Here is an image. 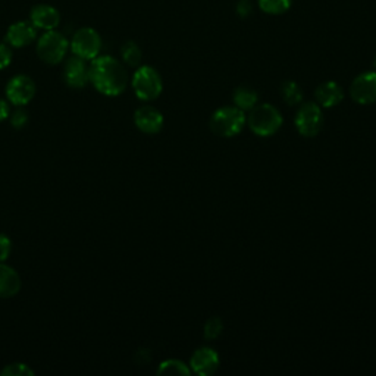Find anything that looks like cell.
<instances>
[{
	"instance_id": "obj_12",
	"label": "cell",
	"mask_w": 376,
	"mask_h": 376,
	"mask_svg": "<svg viewBox=\"0 0 376 376\" xmlns=\"http://www.w3.org/2000/svg\"><path fill=\"white\" fill-rule=\"evenodd\" d=\"M65 83L71 88H83L90 81L88 78V66L84 59L78 56H72L66 61L63 69Z\"/></svg>"
},
{
	"instance_id": "obj_18",
	"label": "cell",
	"mask_w": 376,
	"mask_h": 376,
	"mask_svg": "<svg viewBox=\"0 0 376 376\" xmlns=\"http://www.w3.org/2000/svg\"><path fill=\"white\" fill-rule=\"evenodd\" d=\"M281 96L290 106H297L303 100V91L295 81H284L281 86Z\"/></svg>"
},
{
	"instance_id": "obj_3",
	"label": "cell",
	"mask_w": 376,
	"mask_h": 376,
	"mask_svg": "<svg viewBox=\"0 0 376 376\" xmlns=\"http://www.w3.org/2000/svg\"><path fill=\"white\" fill-rule=\"evenodd\" d=\"M245 123L247 116L244 111L237 106H225L213 112V115L210 116L209 127L213 134L223 138H230L240 134L245 127Z\"/></svg>"
},
{
	"instance_id": "obj_27",
	"label": "cell",
	"mask_w": 376,
	"mask_h": 376,
	"mask_svg": "<svg viewBox=\"0 0 376 376\" xmlns=\"http://www.w3.org/2000/svg\"><path fill=\"white\" fill-rule=\"evenodd\" d=\"M9 115H11V109H9L8 102H5L4 98H0V122L8 119Z\"/></svg>"
},
{
	"instance_id": "obj_17",
	"label": "cell",
	"mask_w": 376,
	"mask_h": 376,
	"mask_svg": "<svg viewBox=\"0 0 376 376\" xmlns=\"http://www.w3.org/2000/svg\"><path fill=\"white\" fill-rule=\"evenodd\" d=\"M234 103L237 108H240L241 111H252L256 105H259V94L256 90L241 86L237 87L234 91Z\"/></svg>"
},
{
	"instance_id": "obj_19",
	"label": "cell",
	"mask_w": 376,
	"mask_h": 376,
	"mask_svg": "<svg viewBox=\"0 0 376 376\" xmlns=\"http://www.w3.org/2000/svg\"><path fill=\"white\" fill-rule=\"evenodd\" d=\"M121 55H122L123 62L127 63L128 66H133V68L140 66L141 59H143L141 49H140V46L136 41H127V43H125L122 46V49H121Z\"/></svg>"
},
{
	"instance_id": "obj_22",
	"label": "cell",
	"mask_w": 376,
	"mask_h": 376,
	"mask_svg": "<svg viewBox=\"0 0 376 376\" xmlns=\"http://www.w3.org/2000/svg\"><path fill=\"white\" fill-rule=\"evenodd\" d=\"M34 370L25 363H12L0 370L2 376H34Z\"/></svg>"
},
{
	"instance_id": "obj_21",
	"label": "cell",
	"mask_w": 376,
	"mask_h": 376,
	"mask_svg": "<svg viewBox=\"0 0 376 376\" xmlns=\"http://www.w3.org/2000/svg\"><path fill=\"white\" fill-rule=\"evenodd\" d=\"M259 6L269 15H281L291 8V0H259Z\"/></svg>"
},
{
	"instance_id": "obj_4",
	"label": "cell",
	"mask_w": 376,
	"mask_h": 376,
	"mask_svg": "<svg viewBox=\"0 0 376 376\" xmlns=\"http://www.w3.org/2000/svg\"><path fill=\"white\" fill-rule=\"evenodd\" d=\"M131 84L136 96L144 102L158 98L163 90L162 77L152 66H140L134 73Z\"/></svg>"
},
{
	"instance_id": "obj_6",
	"label": "cell",
	"mask_w": 376,
	"mask_h": 376,
	"mask_svg": "<svg viewBox=\"0 0 376 376\" xmlns=\"http://www.w3.org/2000/svg\"><path fill=\"white\" fill-rule=\"evenodd\" d=\"M102 49V39L94 29H81L73 34L71 41V50L73 56H78L84 61H93L98 56Z\"/></svg>"
},
{
	"instance_id": "obj_15",
	"label": "cell",
	"mask_w": 376,
	"mask_h": 376,
	"mask_svg": "<svg viewBox=\"0 0 376 376\" xmlns=\"http://www.w3.org/2000/svg\"><path fill=\"white\" fill-rule=\"evenodd\" d=\"M315 96H316V100H317V105L320 108L330 109V108L338 106L342 102L344 90L335 81H327V83H322L316 88Z\"/></svg>"
},
{
	"instance_id": "obj_5",
	"label": "cell",
	"mask_w": 376,
	"mask_h": 376,
	"mask_svg": "<svg viewBox=\"0 0 376 376\" xmlns=\"http://www.w3.org/2000/svg\"><path fill=\"white\" fill-rule=\"evenodd\" d=\"M69 41L55 30L46 31L37 41V55L47 65H58L68 54Z\"/></svg>"
},
{
	"instance_id": "obj_13",
	"label": "cell",
	"mask_w": 376,
	"mask_h": 376,
	"mask_svg": "<svg viewBox=\"0 0 376 376\" xmlns=\"http://www.w3.org/2000/svg\"><path fill=\"white\" fill-rule=\"evenodd\" d=\"M37 37V30L31 22L19 21L12 24L6 33V41L9 46L21 49L31 44Z\"/></svg>"
},
{
	"instance_id": "obj_16",
	"label": "cell",
	"mask_w": 376,
	"mask_h": 376,
	"mask_svg": "<svg viewBox=\"0 0 376 376\" xmlns=\"http://www.w3.org/2000/svg\"><path fill=\"white\" fill-rule=\"evenodd\" d=\"M21 290V277L19 273L0 262V298H11L16 295Z\"/></svg>"
},
{
	"instance_id": "obj_26",
	"label": "cell",
	"mask_w": 376,
	"mask_h": 376,
	"mask_svg": "<svg viewBox=\"0 0 376 376\" xmlns=\"http://www.w3.org/2000/svg\"><path fill=\"white\" fill-rule=\"evenodd\" d=\"M12 62V50L8 44L0 43V69H5Z\"/></svg>"
},
{
	"instance_id": "obj_7",
	"label": "cell",
	"mask_w": 376,
	"mask_h": 376,
	"mask_svg": "<svg viewBox=\"0 0 376 376\" xmlns=\"http://www.w3.org/2000/svg\"><path fill=\"white\" fill-rule=\"evenodd\" d=\"M295 128L303 137H315L323 125L322 109L317 103H305L295 113Z\"/></svg>"
},
{
	"instance_id": "obj_9",
	"label": "cell",
	"mask_w": 376,
	"mask_h": 376,
	"mask_svg": "<svg viewBox=\"0 0 376 376\" xmlns=\"http://www.w3.org/2000/svg\"><path fill=\"white\" fill-rule=\"evenodd\" d=\"M350 96L359 105L376 102V72H365L356 77L350 86Z\"/></svg>"
},
{
	"instance_id": "obj_2",
	"label": "cell",
	"mask_w": 376,
	"mask_h": 376,
	"mask_svg": "<svg viewBox=\"0 0 376 376\" xmlns=\"http://www.w3.org/2000/svg\"><path fill=\"white\" fill-rule=\"evenodd\" d=\"M281 112L269 103L256 105L247 116V125L259 137H270L283 127Z\"/></svg>"
},
{
	"instance_id": "obj_10",
	"label": "cell",
	"mask_w": 376,
	"mask_h": 376,
	"mask_svg": "<svg viewBox=\"0 0 376 376\" xmlns=\"http://www.w3.org/2000/svg\"><path fill=\"white\" fill-rule=\"evenodd\" d=\"M191 370L200 376L213 375L219 367V355L212 347H202L194 352L190 360Z\"/></svg>"
},
{
	"instance_id": "obj_1",
	"label": "cell",
	"mask_w": 376,
	"mask_h": 376,
	"mask_svg": "<svg viewBox=\"0 0 376 376\" xmlns=\"http://www.w3.org/2000/svg\"><path fill=\"white\" fill-rule=\"evenodd\" d=\"M88 78L94 88L108 97L122 94L128 86V72L112 56H97L88 66Z\"/></svg>"
},
{
	"instance_id": "obj_23",
	"label": "cell",
	"mask_w": 376,
	"mask_h": 376,
	"mask_svg": "<svg viewBox=\"0 0 376 376\" xmlns=\"http://www.w3.org/2000/svg\"><path fill=\"white\" fill-rule=\"evenodd\" d=\"M223 331V323L219 317H210L205 325V338L206 340H216Z\"/></svg>"
},
{
	"instance_id": "obj_11",
	"label": "cell",
	"mask_w": 376,
	"mask_h": 376,
	"mask_svg": "<svg viewBox=\"0 0 376 376\" xmlns=\"http://www.w3.org/2000/svg\"><path fill=\"white\" fill-rule=\"evenodd\" d=\"M134 123L144 134H158L163 128V115L153 106H141L134 113Z\"/></svg>"
},
{
	"instance_id": "obj_28",
	"label": "cell",
	"mask_w": 376,
	"mask_h": 376,
	"mask_svg": "<svg viewBox=\"0 0 376 376\" xmlns=\"http://www.w3.org/2000/svg\"><path fill=\"white\" fill-rule=\"evenodd\" d=\"M238 15L240 16H247L250 14V11H252V8H250V4L247 2V0H241V2L238 4Z\"/></svg>"
},
{
	"instance_id": "obj_25",
	"label": "cell",
	"mask_w": 376,
	"mask_h": 376,
	"mask_svg": "<svg viewBox=\"0 0 376 376\" xmlns=\"http://www.w3.org/2000/svg\"><path fill=\"white\" fill-rule=\"evenodd\" d=\"M12 252V241L8 235L0 234V262H5Z\"/></svg>"
},
{
	"instance_id": "obj_14",
	"label": "cell",
	"mask_w": 376,
	"mask_h": 376,
	"mask_svg": "<svg viewBox=\"0 0 376 376\" xmlns=\"http://www.w3.org/2000/svg\"><path fill=\"white\" fill-rule=\"evenodd\" d=\"M30 22L34 25L36 29H40L44 31H52L58 29V25L61 22V14L54 6L37 5L31 9Z\"/></svg>"
},
{
	"instance_id": "obj_20",
	"label": "cell",
	"mask_w": 376,
	"mask_h": 376,
	"mask_svg": "<svg viewBox=\"0 0 376 376\" xmlns=\"http://www.w3.org/2000/svg\"><path fill=\"white\" fill-rule=\"evenodd\" d=\"M159 375H190L191 369H188V366L177 359H171V360H165L161 363L159 369H158Z\"/></svg>"
},
{
	"instance_id": "obj_24",
	"label": "cell",
	"mask_w": 376,
	"mask_h": 376,
	"mask_svg": "<svg viewBox=\"0 0 376 376\" xmlns=\"http://www.w3.org/2000/svg\"><path fill=\"white\" fill-rule=\"evenodd\" d=\"M27 122H29V113L25 112L24 109H16V111L12 113V116H11V123H12V127L16 128V130L22 128L24 125L27 123Z\"/></svg>"
},
{
	"instance_id": "obj_29",
	"label": "cell",
	"mask_w": 376,
	"mask_h": 376,
	"mask_svg": "<svg viewBox=\"0 0 376 376\" xmlns=\"http://www.w3.org/2000/svg\"><path fill=\"white\" fill-rule=\"evenodd\" d=\"M373 66H375V72H376V59H375V63H373Z\"/></svg>"
},
{
	"instance_id": "obj_8",
	"label": "cell",
	"mask_w": 376,
	"mask_h": 376,
	"mask_svg": "<svg viewBox=\"0 0 376 376\" xmlns=\"http://www.w3.org/2000/svg\"><path fill=\"white\" fill-rule=\"evenodd\" d=\"M36 96V83L29 75H15L6 86V97L15 106L29 105Z\"/></svg>"
}]
</instances>
